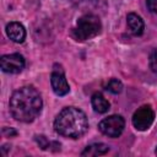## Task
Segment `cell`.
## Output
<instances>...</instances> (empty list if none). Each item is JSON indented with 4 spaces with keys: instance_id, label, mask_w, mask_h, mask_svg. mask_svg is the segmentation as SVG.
<instances>
[{
    "instance_id": "1",
    "label": "cell",
    "mask_w": 157,
    "mask_h": 157,
    "mask_svg": "<svg viewBox=\"0 0 157 157\" xmlns=\"http://www.w3.org/2000/svg\"><path fill=\"white\" fill-rule=\"evenodd\" d=\"M11 115L23 123L33 121L42 110V97L33 86H23L16 90L10 98Z\"/></svg>"
},
{
    "instance_id": "2",
    "label": "cell",
    "mask_w": 157,
    "mask_h": 157,
    "mask_svg": "<svg viewBox=\"0 0 157 157\" xmlns=\"http://www.w3.org/2000/svg\"><path fill=\"white\" fill-rule=\"evenodd\" d=\"M54 129L64 137L78 139L87 131L88 120L81 109L66 107L56 115L54 120Z\"/></svg>"
},
{
    "instance_id": "3",
    "label": "cell",
    "mask_w": 157,
    "mask_h": 157,
    "mask_svg": "<svg viewBox=\"0 0 157 157\" xmlns=\"http://www.w3.org/2000/svg\"><path fill=\"white\" fill-rule=\"evenodd\" d=\"M102 23L98 16L93 13H86L81 16L76 23V27L72 29V37L76 40L83 42L92 39L101 33Z\"/></svg>"
},
{
    "instance_id": "4",
    "label": "cell",
    "mask_w": 157,
    "mask_h": 157,
    "mask_svg": "<svg viewBox=\"0 0 157 157\" xmlns=\"http://www.w3.org/2000/svg\"><path fill=\"white\" fill-rule=\"evenodd\" d=\"M124 126H125V121L121 115H110L108 118H104L98 125L101 132L108 137L120 136L124 130Z\"/></svg>"
},
{
    "instance_id": "5",
    "label": "cell",
    "mask_w": 157,
    "mask_h": 157,
    "mask_svg": "<svg viewBox=\"0 0 157 157\" xmlns=\"http://www.w3.org/2000/svg\"><path fill=\"white\" fill-rule=\"evenodd\" d=\"M155 120V112L151 105H141L132 115V125L139 131L147 130Z\"/></svg>"
},
{
    "instance_id": "6",
    "label": "cell",
    "mask_w": 157,
    "mask_h": 157,
    "mask_svg": "<svg viewBox=\"0 0 157 157\" xmlns=\"http://www.w3.org/2000/svg\"><path fill=\"white\" fill-rule=\"evenodd\" d=\"M0 66L4 72L18 74L25 67V59L21 54H7L2 55L0 59Z\"/></svg>"
},
{
    "instance_id": "7",
    "label": "cell",
    "mask_w": 157,
    "mask_h": 157,
    "mask_svg": "<svg viewBox=\"0 0 157 157\" xmlns=\"http://www.w3.org/2000/svg\"><path fill=\"white\" fill-rule=\"evenodd\" d=\"M50 83H52V88L54 91V93L56 96H65L69 93L70 87L69 83L65 78L64 71L63 70H54L50 77Z\"/></svg>"
},
{
    "instance_id": "8",
    "label": "cell",
    "mask_w": 157,
    "mask_h": 157,
    "mask_svg": "<svg viewBox=\"0 0 157 157\" xmlns=\"http://www.w3.org/2000/svg\"><path fill=\"white\" fill-rule=\"evenodd\" d=\"M7 37L15 43H22L26 38V29L20 22H10L6 26Z\"/></svg>"
},
{
    "instance_id": "9",
    "label": "cell",
    "mask_w": 157,
    "mask_h": 157,
    "mask_svg": "<svg viewBox=\"0 0 157 157\" xmlns=\"http://www.w3.org/2000/svg\"><path fill=\"white\" fill-rule=\"evenodd\" d=\"M126 20H128V26H129L130 31L135 36H141L144 32V28H145V23H144L142 18L140 16H137L136 13L131 12L128 15Z\"/></svg>"
},
{
    "instance_id": "10",
    "label": "cell",
    "mask_w": 157,
    "mask_h": 157,
    "mask_svg": "<svg viewBox=\"0 0 157 157\" xmlns=\"http://www.w3.org/2000/svg\"><path fill=\"white\" fill-rule=\"evenodd\" d=\"M92 107L97 113H105L109 109V102L104 98V96L99 92H96L92 96Z\"/></svg>"
},
{
    "instance_id": "11",
    "label": "cell",
    "mask_w": 157,
    "mask_h": 157,
    "mask_svg": "<svg viewBox=\"0 0 157 157\" xmlns=\"http://www.w3.org/2000/svg\"><path fill=\"white\" fill-rule=\"evenodd\" d=\"M109 151V146L105 144H92L90 146H87L82 152L81 156H102L105 155Z\"/></svg>"
},
{
    "instance_id": "12",
    "label": "cell",
    "mask_w": 157,
    "mask_h": 157,
    "mask_svg": "<svg viewBox=\"0 0 157 157\" xmlns=\"http://www.w3.org/2000/svg\"><path fill=\"white\" fill-rule=\"evenodd\" d=\"M71 2L82 11H94L101 7L103 0H71Z\"/></svg>"
},
{
    "instance_id": "13",
    "label": "cell",
    "mask_w": 157,
    "mask_h": 157,
    "mask_svg": "<svg viewBox=\"0 0 157 157\" xmlns=\"http://www.w3.org/2000/svg\"><path fill=\"white\" fill-rule=\"evenodd\" d=\"M105 88H107V91H109L110 93L118 94V93H120L121 90H123V83H121L118 78H110V80L108 81Z\"/></svg>"
},
{
    "instance_id": "14",
    "label": "cell",
    "mask_w": 157,
    "mask_h": 157,
    "mask_svg": "<svg viewBox=\"0 0 157 157\" xmlns=\"http://www.w3.org/2000/svg\"><path fill=\"white\" fill-rule=\"evenodd\" d=\"M34 140H36V142L38 144V146H39L42 150H48V148H50V146H52V142H50L44 135H37V136L34 137Z\"/></svg>"
},
{
    "instance_id": "15",
    "label": "cell",
    "mask_w": 157,
    "mask_h": 157,
    "mask_svg": "<svg viewBox=\"0 0 157 157\" xmlns=\"http://www.w3.org/2000/svg\"><path fill=\"white\" fill-rule=\"evenodd\" d=\"M148 64H150V69L157 74V49H152L148 56Z\"/></svg>"
},
{
    "instance_id": "16",
    "label": "cell",
    "mask_w": 157,
    "mask_h": 157,
    "mask_svg": "<svg viewBox=\"0 0 157 157\" xmlns=\"http://www.w3.org/2000/svg\"><path fill=\"white\" fill-rule=\"evenodd\" d=\"M146 2L148 10L153 13H157V0H146Z\"/></svg>"
},
{
    "instance_id": "17",
    "label": "cell",
    "mask_w": 157,
    "mask_h": 157,
    "mask_svg": "<svg viewBox=\"0 0 157 157\" xmlns=\"http://www.w3.org/2000/svg\"><path fill=\"white\" fill-rule=\"evenodd\" d=\"M4 134H5V135H9V136H15L17 132H16V130H13L12 128L10 129V131H9L7 128H4Z\"/></svg>"
},
{
    "instance_id": "18",
    "label": "cell",
    "mask_w": 157,
    "mask_h": 157,
    "mask_svg": "<svg viewBox=\"0 0 157 157\" xmlns=\"http://www.w3.org/2000/svg\"><path fill=\"white\" fill-rule=\"evenodd\" d=\"M156 155H157V148H156Z\"/></svg>"
}]
</instances>
